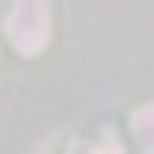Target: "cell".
<instances>
[{
    "instance_id": "6da1fadb",
    "label": "cell",
    "mask_w": 154,
    "mask_h": 154,
    "mask_svg": "<svg viewBox=\"0 0 154 154\" xmlns=\"http://www.w3.org/2000/svg\"><path fill=\"white\" fill-rule=\"evenodd\" d=\"M8 38L19 54H38L50 38V4L46 0H16L8 12Z\"/></svg>"
},
{
    "instance_id": "7a4b0ae2",
    "label": "cell",
    "mask_w": 154,
    "mask_h": 154,
    "mask_svg": "<svg viewBox=\"0 0 154 154\" xmlns=\"http://www.w3.org/2000/svg\"><path fill=\"white\" fill-rule=\"evenodd\" d=\"M131 127H135L139 146H143L146 154H154V104H146V108H139V112H135Z\"/></svg>"
},
{
    "instance_id": "3957f363",
    "label": "cell",
    "mask_w": 154,
    "mask_h": 154,
    "mask_svg": "<svg viewBox=\"0 0 154 154\" xmlns=\"http://www.w3.org/2000/svg\"><path fill=\"white\" fill-rule=\"evenodd\" d=\"M73 154H123V150H119V143L104 139V143H96V146H77Z\"/></svg>"
}]
</instances>
